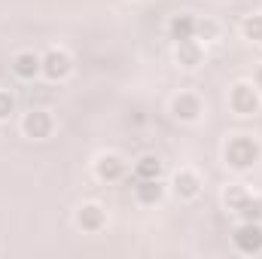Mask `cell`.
I'll list each match as a JSON object with an SVG mask.
<instances>
[{
  "instance_id": "6da1fadb",
  "label": "cell",
  "mask_w": 262,
  "mask_h": 259,
  "mask_svg": "<svg viewBox=\"0 0 262 259\" xmlns=\"http://www.w3.org/2000/svg\"><path fill=\"white\" fill-rule=\"evenodd\" d=\"M259 143L256 137H247V134H235L229 143H226V165L235 168V171H247L259 162Z\"/></svg>"
},
{
  "instance_id": "7a4b0ae2",
  "label": "cell",
  "mask_w": 262,
  "mask_h": 259,
  "mask_svg": "<svg viewBox=\"0 0 262 259\" xmlns=\"http://www.w3.org/2000/svg\"><path fill=\"white\" fill-rule=\"evenodd\" d=\"M229 107L238 113V116H250L259 110V89H253L250 82H238L232 85L229 92Z\"/></svg>"
},
{
  "instance_id": "3957f363",
  "label": "cell",
  "mask_w": 262,
  "mask_h": 259,
  "mask_svg": "<svg viewBox=\"0 0 262 259\" xmlns=\"http://www.w3.org/2000/svg\"><path fill=\"white\" fill-rule=\"evenodd\" d=\"M52 128H55V122H52L49 110H28L25 119H21L25 137H34V140H46L52 134Z\"/></svg>"
},
{
  "instance_id": "277c9868",
  "label": "cell",
  "mask_w": 262,
  "mask_h": 259,
  "mask_svg": "<svg viewBox=\"0 0 262 259\" xmlns=\"http://www.w3.org/2000/svg\"><path fill=\"white\" fill-rule=\"evenodd\" d=\"M70 70H73V61H70V55H67L64 49H49L43 55V76L46 79L61 82V79L70 76Z\"/></svg>"
},
{
  "instance_id": "5b68a950",
  "label": "cell",
  "mask_w": 262,
  "mask_h": 259,
  "mask_svg": "<svg viewBox=\"0 0 262 259\" xmlns=\"http://www.w3.org/2000/svg\"><path fill=\"white\" fill-rule=\"evenodd\" d=\"M235 247L241 250V253H247V256H253V253H262V226L259 223H241L238 229H235Z\"/></svg>"
},
{
  "instance_id": "8992f818",
  "label": "cell",
  "mask_w": 262,
  "mask_h": 259,
  "mask_svg": "<svg viewBox=\"0 0 262 259\" xmlns=\"http://www.w3.org/2000/svg\"><path fill=\"white\" fill-rule=\"evenodd\" d=\"M171 113H174V119H180V122H195L198 116H201V98L192 95V92H180V95H174V101H171Z\"/></svg>"
},
{
  "instance_id": "52a82bcc",
  "label": "cell",
  "mask_w": 262,
  "mask_h": 259,
  "mask_svg": "<svg viewBox=\"0 0 262 259\" xmlns=\"http://www.w3.org/2000/svg\"><path fill=\"white\" fill-rule=\"evenodd\" d=\"M95 174H98L101 180H107V183L119 180V177L125 174V162H122V156H116V153H104V156L95 162Z\"/></svg>"
},
{
  "instance_id": "ba28073f",
  "label": "cell",
  "mask_w": 262,
  "mask_h": 259,
  "mask_svg": "<svg viewBox=\"0 0 262 259\" xmlns=\"http://www.w3.org/2000/svg\"><path fill=\"white\" fill-rule=\"evenodd\" d=\"M104 223H107V213H104L101 204H82L79 213H76V226L82 232H101Z\"/></svg>"
},
{
  "instance_id": "9c48e42d",
  "label": "cell",
  "mask_w": 262,
  "mask_h": 259,
  "mask_svg": "<svg viewBox=\"0 0 262 259\" xmlns=\"http://www.w3.org/2000/svg\"><path fill=\"white\" fill-rule=\"evenodd\" d=\"M12 70L21 79H34L37 73H43V55H37V52H18L12 58Z\"/></svg>"
},
{
  "instance_id": "30bf717a",
  "label": "cell",
  "mask_w": 262,
  "mask_h": 259,
  "mask_svg": "<svg viewBox=\"0 0 262 259\" xmlns=\"http://www.w3.org/2000/svg\"><path fill=\"white\" fill-rule=\"evenodd\" d=\"M177 64H183V67H198L201 61H204V49H201V40H183V43H177Z\"/></svg>"
},
{
  "instance_id": "8fae6325",
  "label": "cell",
  "mask_w": 262,
  "mask_h": 259,
  "mask_svg": "<svg viewBox=\"0 0 262 259\" xmlns=\"http://www.w3.org/2000/svg\"><path fill=\"white\" fill-rule=\"evenodd\" d=\"M195 21H198V18H192V15H174V18H171V25H168L171 40H174V43L192 40V37H195Z\"/></svg>"
},
{
  "instance_id": "7c38bea8",
  "label": "cell",
  "mask_w": 262,
  "mask_h": 259,
  "mask_svg": "<svg viewBox=\"0 0 262 259\" xmlns=\"http://www.w3.org/2000/svg\"><path fill=\"white\" fill-rule=\"evenodd\" d=\"M162 195H165L162 180H137V186H134V198L140 204H156V201H162Z\"/></svg>"
},
{
  "instance_id": "4fadbf2b",
  "label": "cell",
  "mask_w": 262,
  "mask_h": 259,
  "mask_svg": "<svg viewBox=\"0 0 262 259\" xmlns=\"http://www.w3.org/2000/svg\"><path fill=\"white\" fill-rule=\"evenodd\" d=\"M134 177L137 180H159L162 177V159L159 156H140L134 162Z\"/></svg>"
},
{
  "instance_id": "5bb4252c",
  "label": "cell",
  "mask_w": 262,
  "mask_h": 259,
  "mask_svg": "<svg viewBox=\"0 0 262 259\" xmlns=\"http://www.w3.org/2000/svg\"><path fill=\"white\" fill-rule=\"evenodd\" d=\"M174 192L180 195V198H195L201 192V180H198L195 171H180L174 177Z\"/></svg>"
},
{
  "instance_id": "9a60e30c",
  "label": "cell",
  "mask_w": 262,
  "mask_h": 259,
  "mask_svg": "<svg viewBox=\"0 0 262 259\" xmlns=\"http://www.w3.org/2000/svg\"><path fill=\"white\" fill-rule=\"evenodd\" d=\"M235 213L241 217V220H247V223H259L262 220V198L259 195H244V201L235 207Z\"/></svg>"
},
{
  "instance_id": "2e32d148",
  "label": "cell",
  "mask_w": 262,
  "mask_h": 259,
  "mask_svg": "<svg viewBox=\"0 0 262 259\" xmlns=\"http://www.w3.org/2000/svg\"><path fill=\"white\" fill-rule=\"evenodd\" d=\"M241 34L253 43H262V15H247L241 21Z\"/></svg>"
},
{
  "instance_id": "e0dca14e",
  "label": "cell",
  "mask_w": 262,
  "mask_h": 259,
  "mask_svg": "<svg viewBox=\"0 0 262 259\" xmlns=\"http://www.w3.org/2000/svg\"><path fill=\"white\" fill-rule=\"evenodd\" d=\"M220 37V28H216V21H210V18H204V21H195V40H204V43H210V40H216Z\"/></svg>"
},
{
  "instance_id": "ac0fdd59",
  "label": "cell",
  "mask_w": 262,
  "mask_h": 259,
  "mask_svg": "<svg viewBox=\"0 0 262 259\" xmlns=\"http://www.w3.org/2000/svg\"><path fill=\"white\" fill-rule=\"evenodd\" d=\"M244 195H247V189L235 183V186H229V189L223 192V201H226V207H229V210H235V207H238V204L244 201Z\"/></svg>"
},
{
  "instance_id": "d6986e66",
  "label": "cell",
  "mask_w": 262,
  "mask_h": 259,
  "mask_svg": "<svg viewBox=\"0 0 262 259\" xmlns=\"http://www.w3.org/2000/svg\"><path fill=\"white\" fill-rule=\"evenodd\" d=\"M15 113V98L9 92H0V122H6Z\"/></svg>"
},
{
  "instance_id": "ffe728a7",
  "label": "cell",
  "mask_w": 262,
  "mask_h": 259,
  "mask_svg": "<svg viewBox=\"0 0 262 259\" xmlns=\"http://www.w3.org/2000/svg\"><path fill=\"white\" fill-rule=\"evenodd\" d=\"M256 89L262 92V64H259V70H256Z\"/></svg>"
}]
</instances>
